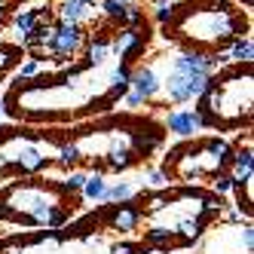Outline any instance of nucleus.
<instances>
[{
	"label": "nucleus",
	"mask_w": 254,
	"mask_h": 254,
	"mask_svg": "<svg viewBox=\"0 0 254 254\" xmlns=\"http://www.w3.org/2000/svg\"><path fill=\"white\" fill-rule=\"evenodd\" d=\"M80 202L77 193H67L56 181H12L0 190V221L22 227H46L56 230L67 224Z\"/></svg>",
	"instance_id": "5"
},
{
	"label": "nucleus",
	"mask_w": 254,
	"mask_h": 254,
	"mask_svg": "<svg viewBox=\"0 0 254 254\" xmlns=\"http://www.w3.org/2000/svg\"><path fill=\"white\" fill-rule=\"evenodd\" d=\"M144 178H147V184H150L153 190H166V187H169L166 175H162V172H156V169H147V172H144Z\"/></svg>",
	"instance_id": "25"
},
{
	"label": "nucleus",
	"mask_w": 254,
	"mask_h": 254,
	"mask_svg": "<svg viewBox=\"0 0 254 254\" xmlns=\"http://www.w3.org/2000/svg\"><path fill=\"white\" fill-rule=\"evenodd\" d=\"M233 147L224 138H193L190 144H178L162 159V175L175 184H196L202 178L227 175Z\"/></svg>",
	"instance_id": "6"
},
{
	"label": "nucleus",
	"mask_w": 254,
	"mask_h": 254,
	"mask_svg": "<svg viewBox=\"0 0 254 254\" xmlns=\"http://www.w3.org/2000/svg\"><path fill=\"white\" fill-rule=\"evenodd\" d=\"M141 224V205H138V196L129 199V202H120L114 205V211L107 214V230H120V233H132Z\"/></svg>",
	"instance_id": "13"
},
{
	"label": "nucleus",
	"mask_w": 254,
	"mask_h": 254,
	"mask_svg": "<svg viewBox=\"0 0 254 254\" xmlns=\"http://www.w3.org/2000/svg\"><path fill=\"white\" fill-rule=\"evenodd\" d=\"M123 98H126V107H129V111H135V107H141V104H144V101H141L135 92H126Z\"/></svg>",
	"instance_id": "26"
},
{
	"label": "nucleus",
	"mask_w": 254,
	"mask_h": 254,
	"mask_svg": "<svg viewBox=\"0 0 254 254\" xmlns=\"http://www.w3.org/2000/svg\"><path fill=\"white\" fill-rule=\"evenodd\" d=\"M83 184H86V175H83V172H70V175L62 181V187H64L67 193H80Z\"/></svg>",
	"instance_id": "24"
},
{
	"label": "nucleus",
	"mask_w": 254,
	"mask_h": 254,
	"mask_svg": "<svg viewBox=\"0 0 254 254\" xmlns=\"http://www.w3.org/2000/svg\"><path fill=\"white\" fill-rule=\"evenodd\" d=\"M0 117H3V98H0Z\"/></svg>",
	"instance_id": "27"
},
{
	"label": "nucleus",
	"mask_w": 254,
	"mask_h": 254,
	"mask_svg": "<svg viewBox=\"0 0 254 254\" xmlns=\"http://www.w3.org/2000/svg\"><path fill=\"white\" fill-rule=\"evenodd\" d=\"M224 52H227V59H224V62H233V64H248V62L254 59V43H251V37H239V40H233Z\"/></svg>",
	"instance_id": "16"
},
{
	"label": "nucleus",
	"mask_w": 254,
	"mask_h": 254,
	"mask_svg": "<svg viewBox=\"0 0 254 254\" xmlns=\"http://www.w3.org/2000/svg\"><path fill=\"white\" fill-rule=\"evenodd\" d=\"M104 236H70V233H52L43 242H28L15 248L12 254H107Z\"/></svg>",
	"instance_id": "8"
},
{
	"label": "nucleus",
	"mask_w": 254,
	"mask_h": 254,
	"mask_svg": "<svg viewBox=\"0 0 254 254\" xmlns=\"http://www.w3.org/2000/svg\"><path fill=\"white\" fill-rule=\"evenodd\" d=\"M166 74L159 77V95L172 104H187L205 92L214 70H221V59L211 52L184 49L175 59H162Z\"/></svg>",
	"instance_id": "7"
},
{
	"label": "nucleus",
	"mask_w": 254,
	"mask_h": 254,
	"mask_svg": "<svg viewBox=\"0 0 254 254\" xmlns=\"http://www.w3.org/2000/svg\"><path fill=\"white\" fill-rule=\"evenodd\" d=\"M147 43H150V34H147V28H144V25H138V28H120L114 37H111V52H114L117 62L132 64L138 56H144Z\"/></svg>",
	"instance_id": "10"
},
{
	"label": "nucleus",
	"mask_w": 254,
	"mask_h": 254,
	"mask_svg": "<svg viewBox=\"0 0 254 254\" xmlns=\"http://www.w3.org/2000/svg\"><path fill=\"white\" fill-rule=\"evenodd\" d=\"M59 166H64V169L80 166V153H77V147H74L70 141H64L62 147H59Z\"/></svg>",
	"instance_id": "21"
},
{
	"label": "nucleus",
	"mask_w": 254,
	"mask_h": 254,
	"mask_svg": "<svg viewBox=\"0 0 254 254\" xmlns=\"http://www.w3.org/2000/svg\"><path fill=\"white\" fill-rule=\"evenodd\" d=\"M104 193H107V181H104V172H95L92 178L86 175L83 196H86V199H92V202H104Z\"/></svg>",
	"instance_id": "17"
},
{
	"label": "nucleus",
	"mask_w": 254,
	"mask_h": 254,
	"mask_svg": "<svg viewBox=\"0 0 254 254\" xmlns=\"http://www.w3.org/2000/svg\"><path fill=\"white\" fill-rule=\"evenodd\" d=\"M248 12L236 9L230 0H193L175 6L166 22V37L193 52H224L233 40L248 37Z\"/></svg>",
	"instance_id": "3"
},
{
	"label": "nucleus",
	"mask_w": 254,
	"mask_h": 254,
	"mask_svg": "<svg viewBox=\"0 0 254 254\" xmlns=\"http://www.w3.org/2000/svg\"><path fill=\"white\" fill-rule=\"evenodd\" d=\"M83 40H86V34H83L80 25L59 22L56 28H52L49 40L43 43V49L49 52V56H56V59H67V56H77V52L83 49Z\"/></svg>",
	"instance_id": "11"
},
{
	"label": "nucleus",
	"mask_w": 254,
	"mask_h": 254,
	"mask_svg": "<svg viewBox=\"0 0 254 254\" xmlns=\"http://www.w3.org/2000/svg\"><path fill=\"white\" fill-rule=\"evenodd\" d=\"M251 107H254V77L248 64H230L214 70L205 92L199 95L196 114L205 129L217 132H239L251 129Z\"/></svg>",
	"instance_id": "4"
},
{
	"label": "nucleus",
	"mask_w": 254,
	"mask_h": 254,
	"mask_svg": "<svg viewBox=\"0 0 254 254\" xmlns=\"http://www.w3.org/2000/svg\"><path fill=\"white\" fill-rule=\"evenodd\" d=\"M22 52H25L22 46H12V43H0V77H3L9 67H15V64L22 62Z\"/></svg>",
	"instance_id": "20"
},
{
	"label": "nucleus",
	"mask_w": 254,
	"mask_h": 254,
	"mask_svg": "<svg viewBox=\"0 0 254 254\" xmlns=\"http://www.w3.org/2000/svg\"><path fill=\"white\" fill-rule=\"evenodd\" d=\"M245 3H251V0H245Z\"/></svg>",
	"instance_id": "29"
},
{
	"label": "nucleus",
	"mask_w": 254,
	"mask_h": 254,
	"mask_svg": "<svg viewBox=\"0 0 254 254\" xmlns=\"http://www.w3.org/2000/svg\"><path fill=\"white\" fill-rule=\"evenodd\" d=\"M166 129L181 135V138H196L205 126H202V120H199L196 111H172L169 120H166Z\"/></svg>",
	"instance_id": "14"
},
{
	"label": "nucleus",
	"mask_w": 254,
	"mask_h": 254,
	"mask_svg": "<svg viewBox=\"0 0 254 254\" xmlns=\"http://www.w3.org/2000/svg\"><path fill=\"white\" fill-rule=\"evenodd\" d=\"M132 3H123V0H101V9H104V15L107 19H114V22H123V15H126V9H129Z\"/></svg>",
	"instance_id": "22"
},
{
	"label": "nucleus",
	"mask_w": 254,
	"mask_h": 254,
	"mask_svg": "<svg viewBox=\"0 0 254 254\" xmlns=\"http://www.w3.org/2000/svg\"><path fill=\"white\" fill-rule=\"evenodd\" d=\"M0 3H12V0H0Z\"/></svg>",
	"instance_id": "28"
},
{
	"label": "nucleus",
	"mask_w": 254,
	"mask_h": 254,
	"mask_svg": "<svg viewBox=\"0 0 254 254\" xmlns=\"http://www.w3.org/2000/svg\"><path fill=\"white\" fill-rule=\"evenodd\" d=\"M132 64L111 59L107 64L67 67L62 74L15 80L3 111L12 120L25 123H64L80 120L92 111H111V107L129 92Z\"/></svg>",
	"instance_id": "1"
},
{
	"label": "nucleus",
	"mask_w": 254,
	"mask_h": 254,
	"mask_svg": "<svg viewBox=\"0 0 254 254\" xmlns=\"http://www.w3.org/2000/svg\"><path fill=\"white\" fill-rule=\"evenodd\" d=\"M135 196H138V190L129 184V181H117L114 187H107L104 202H129V199H135Z\"/></svg>",
	"instance_id": "18"
},
{
	"label": "nucleus",
	"mask_w": 254,
	"mask_h": 254,
	"mask_svg": "<svg viewBox=\"0 0 254 254\" xmlns=\"http://www.w3.org/2000/svg\"><path fill=\"white\" fill-rule=\"evenodd\" d=\"M40 9H22V12H15V19H12V25H15V31L22 34V37H28V34L40 25V15H37Z\"/></svg>",
	"instance_id": "19"
},
{
	"label": "nucleus",
	"mask_w": 254,
	"mask_h": 254,
	"mask_svg": "<svg viewBox=\"0 0 254 254\" xmlns=\"http://www.w3.org/2000/svg\"><path fill=\"white\" fill-rule=\"evenodd\" d=\"M162 126L141 117H107L70 132L80 162L98 172H126L147 159L162 144Z\"/></svg>",
	"instance_id": "2"
},
{
	"label": "nucleus",
	"mask_w": 254,
	"mask_h": 254,
	"mask_svg": "<svg viewBox=\"0 0 254 254\" xmlns=\"http://www.w3.org/2000/svg\"><path fill=\"white\" fill-rule=\"evenodd\" d=\"M43 70V59L40 56H31L25 64H19V80H31V77H40Z\"/></svg>",
	"instance_id": "23"
},
{
	"label": "nucleus",
	"mask_w": 254,
	"mask_h": 254,
	"mask_svg": "<svg viewBox=\"0 0 254 254\" xmlns=\"http://www.w3.org/2000/svg\"><path fill=\"white\" fill-rule=\"evenodd\" d=\"M129 92H135L144 104L159 98V74L153 64H138L129 74Z\"/></svg>",
	"instance_id": "12"
},
{
	"label": "nucleus",
	"mask_w": 254,
	"mask_h": 254,
	"mask_svg": "<svg viewBox=\"0 0 254 254\" xmlns=\"http://www.w3.org/2000/svg\"><path fill=\"white\" fill-rule=\"evenodd\" d=\"M89 15H92V0H62L59 3V19L67 25H80Z\"/></svg>",
	"instance_id": "15"
},
{
	"label": "nucleus",
	"mask_w": 254,
	"mask_h": 254,
	"mask_svg": "<svg viewBox=\"0 0 254 254\" xmlns=\"http://www.w3.org/2000/svg\"><path fill=\"white\" fill-rule=\"evenodd\" d=\"M251 245H254V230L251 221H245L239 227L217 230L205 242V254H251Z\"/></svg>",
	"instance_id": "9"
}]
</instances>
